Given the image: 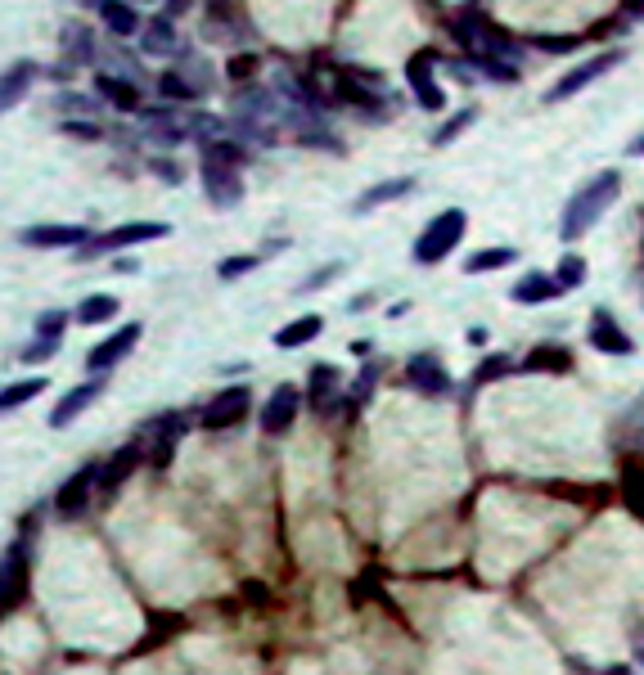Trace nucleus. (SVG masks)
<instances>
[{"instance_id": "1", "label": "nucleus", "mask_w": 644, "mask_h": 675, "mask_svg": "<svg viewBox=\"0 0 644 675\" xmlns=\"http://www.w3.org/2000/svg\"><path fill=\"white\" fill-rule=\"evenodd\" d=\"M617 194H622V171L608 167V171H599V176H590L586 185H581L577 194L563 203V212H559V239L563 243L586 239V234L599 225V216L617 203Z\"/></svg>"}, {"instance_id": "2", "label": "nucleus", "mask_w": 644, "mask_h": 675, "mask_svg": "<svg viewBox=\"0 0 644 675\" xmlns=\"http://www.w3.org/2000/svg\"><path fill=\"white\" fill-rule=\"evenodd\" d=\"M464 230H469V212H464V207L437 212L433 221L419 230L415 248H410V261H415V266H437V261H446L455 252V243L464 239Z\"/></svg>"}, {"instance_id": "3", "label": "nucleus", "mask_w": 644, "mask_h": 675, "mask_svg": "<svg viewBox=\"0 0 644 675\" xmlns=\"http://www.w3.org/2000/svg\"><path fill=\"white\" fill-rule=\"evenodd\" d=\"M622 59H626V50H622V45H613V50H604V54H595V59H586V63H577V68H568L550 90H545V104H563V99H572L577 90H586L590 81H599L604 72H613Z\"/></svg>"}, {"instance_id": "4", "label": "nucleus", "mask_w": 644, "mask_h": 675, "mask_svg": "<svg viewBox=\"0 0 644 675\" xmlns=\"http://www.w3.org/2000/svg\"><path fill=\"white\" fill-rule=\"evenodd\" d=\"M163 234H167L163 221H131V225H118V230H109V234H95L86 248H77V257H82V261H95V257H109V252L131 248V243L163 239Z\"/></svg>"}, {"instance_id": "5", "label": "nucleus", "mask_w": 644, "mask_h": 675, "mask_svg": "<svg viewBox=\"0 0 644 675\" xmlns=\"http://www.w3.org/2000/svg\"><path fill=\"white\" fill-rule=\"evenodd\" d=\"M248 405H253V392H248L244 383L221 387V392L199 410V423H203L208 432H226V428H235V423H244Z\"/></svg>"}, {"instance_id": "6", "label": "nucleus", "mask_w": 644, "mask_h": 675, "mask_svg": "<svg viewBox=\"0 0 644 675\" xmlns=\"http://www.w3.org/2000/svg\"><path fill=\"white\" fill-rule=\"evenodd\" d=\"M203 194H208L212 207H221V212L239 207V198H244V176H239V167L203 158Z\"/></svg>"}, {"instance_id": "7", "label": "nucleus", "mask_w": 644, "mask_h": 675, "mask_svg": "<svg viewBox=\"0 0 644 675\" xmlns=\"http://www.w3.org/2000/svg\"><path fill=\"white\" fill-rule=\"evenodd\" d=\"M406 378H410V387L424 392V396H451L455 392V378L446 374V365H442L437 351H419V356H410L406 360Z\"/></svg>"}, {"instance_id": "8", "label": "nucleus", "mask_w": 644, "mask_h": 675, "mask_svg": "<svg viewBox=\"0 0 644 675\" xmlns=\"http://www.w3.org/2000/svg\"><path fill=\"white\" fill-rule=\"evenodd\" d=\"M586 342L595 351H604V356H631V351H635V338L622 329V324H617L613 311H604V306H599V311H590Z\"/></svg>"}, {"instance_id": "9", "label": "nucleus", "mask_w": 644, "mask_h": 675, "mask_svg": "<svg viewBox=\"0 0 644 675\" xmlns=\"http://www.w3.org/2000/svg\"><path fill=\"white\" fill-rule=\"evenodd\" d=\"M95 486H100V468H95V464H82V468H77V473L55 491L59 518H82L86 504H91V495H95Z\"/></svg>"}, {"instance_id": "10", "label": "nucleus", "mask_w": 644, "mask_h": 675, "mask_svg": "<svg viewBox=\"0 0 644 675\" xmlns=\"http://www.w3.org/2000/svg\"><path fill=\"white\" fill-rule=\"evenodd\" d=\"M298 410H302V392L293 383H280L262 405V432H271V437L289 432L298 423Z\"/></svg>"}, {"instance_id": "11", "label": "nucleus", "mask_w": 644, "mask_h": 675, "mask_svg": "<svg viewBox=\"0 0 644 675\" xmlns=\"http://www.w3.org/2000/svg\"><path fill=\"white\" fill-rule=\"evenodd\" d=\"M140 333H145V324H140V320L122 324V329H118V333H109V338H104L100 347L86 351V369H91V374H104V369H113V365H118V360L140 342Z\"/></svg>"}, {"instance_id": "12", "label": "nucleus", "mask_w": 644, "mask_h": 675, "mask_svg": "<svg viewBox=\"0 0 644 675\" xmlns=\"http://www.w3.org/2000/svg\"><path fill=\"white\" fill-rule=\"evenodd\" d=\"M433 63H437V54H433V50L415 54V59L406 63V77H410V86H415V95H419V108H428V113H437V108L446 104L442 86L433 81Z\"/></svg>"}, {"instance_id": "13", "label": "nucleus", "mask_w": 644, "mask_h": 675, "mask_svg": "<svg viewBox=\"0 0 644 675\" xmlns=\"http://www.w3.org/2000/svg\"><path fill=\"white\" fill-rule=\"evenodd\" d=\"M95 234L86 225H32L23 230V243L28 248H86Z\"/></svg>"}, {"instance_id": "14", "label": "nucleus", "mask_w": 644, "mask_h": 675, "mask_svg": "<svg viewBox=\"0 0 644 675\" xmlns=\"http://www.w3.org/2000/svg\"><path fill=\"white\" fill-rule=\"evenodd\" d=\"M37 77H41V68L32 59H19V63H10V68L0 72V117L10 113L14 104H23V95L32 90Z\"/></svg>"}, {"instance_id": "15", "label": "nucleus", "mask_w": 644, "mask_h": 675, "mask_svg": "<svg viewBox=\"0 0 644 675\" xmlns=\"http://www.w3.org/2000/svg\"><path fill=\"white\" fill-rule=\"evenodd\" d=\"M100 392H104L100 378H95V383H77V387H68V392L55 401V410H50V428H68V423H73L77 414L86 410V405L100 401Z\"/></svg>"}, {"instance_id": "16", "label": "nucleus", "mask_w": 644, "mask_h": 675, "mask_svg": "<svg viewBox=\"0 0 644 675\" xmlns=\"http://www.w3.org/2000/svg\"><path fill=\"white\" fill-rule=\"evenodd\" d=\"M415 189H419V180H415V176L379 180V185H370V189H365V194H356L352 212H356V216H365V212H374V207H388V203H397V198L415 194Z\"/></svg>"}, {"instance_id": "17", "label": "nucleus", "mask_w": 644, "mask_h": 675, "mask_svg": "<svg viewBox=\"0 0 644 675\" xmlns=\"http://www.w3.org/2000/svg\"><path fill=\"white\" fill-rule=\"evenodd\" d=\"M518 369H523V374H568L572 351L563 347V342H541V347H532L518 360Z\"/></svg>"}, {"instance_id": "18", "label": "nucleus", "mask_w": 644, "mask_h": 675, "mask_svg": "<svg viewBox=\"0 0 644 675\" xmlns=\"http://www.w3.org/2000/svg\"><path fill=\"white\" fill-rule=\"evenodd\" d=\"M338 369L334 365H316L311 369V410H320V414H334L338 405H347V396L338 392Z\"/></svg>"}, {"instance_id": "19", "label": "nucleus", "mask_w": 644, "mask_h": 675, "mask_svg": "<svg viewBox=\"0 0 644 675\" xmlns=\"http://www.w3.org/2000/svg\"><path fill=\"white\" fill-rule=\"evenodd\" d=\"M140 459H145V450H140V446H122L118 455H113L109 464L100 468V491H104V500H113V495H118V486L127 482L131 473H136Z\"/></svg>"}, {"instance_id": "20", "label": "nucleus", "mask_w": 644, "mask_h": 675, "mask_svg": "<svg viewBox=\"0 0 644 675\" xmlns=\"http://www.w3.org/2000/svg\"><path fill=\"white\" fill-rule=\"evenodd\" d=\"M563 288H559V279L554 275H545V270H527L523 279H518L514 288H509V297L514 302H523V306H541V302H554Z\"/></svg>"}, {"instance_id": "21", "label": "nucleus", "mask_w": 644, "mask_h": 675, "mask_svg": "<svg viewBox=\"0 0 644 675\" xmlns=\"http://www.w3.org/2000/svg\"><path fill=\"white\" fill-rule=\"evenodd\" d=\"M320 333H325V315H298V320H289L284 329H275V347L280 351H298L307 347V342H316Z\"/></svg>"}, {"instance_id": "22", "label": "nucleus", "mask_w": 644, "mask_h": 675, "mask_svg": "<svg viewBox=\"0 0 644 675\" xmlns=\"http://www.w3.org/2000/svg\"><path fill=\"white\" fill-rule=\"evenodd\" d=\"M100 18H104V27H109L113 36H140L145 32V23H140V14H136L131 0H100Z\"/></svg>"}, {"instance_id": "23", "label": "nucleus", "mask_w": 644, "mask_h": 675, "mask_svg": "<svg viewBox=\"0 0 644 675\" xmlns=\"http://www.w3.org/2000/svg\"><path fill=\"white\" fill-rule=\"evenodd\" d=\"M95 90H100L104 99H109L118 113H136L140 108V90H136V81H122V77H95Z\"/></svg>"}, {"instance_id": "24", "label": "nucleus", "mask_w": 644, "mask_h": 675, "mask_svg": "<svg viewBox=\"0 0 644 675\" xmlns=\"http://www.w3.org/2000/svg\"><path fill=\"white\" fill-rule=\"evenodd\" d=\"M181 414H163V419H154V432H158V441H154V450H149V464H158V468H167V459H172V450H176V437H181Z\"/></svg>"}, {"instance_id": "25", "label": "nucleus", "mask_w": 644, "mask_h": 675, "mask_svg": "<svg viewBox=\"0 0 644 675\" xmlns=\"http://www.w3.org/2000/svg\"><path fill=\"white\" fill-rule=\"evenodd\" d=\"M518 261V252L514 248H478V252H469L464 257V275H487V270H505V266H514Z\"/></svg>"}, {"instance_id": "26", "label": "nucleus", "mask_w": 644, "mask_h": 675, "mask_svg": "<svg viewBox=\"0 0 644 675\" xmlns=\"http://www.w3.org/2000/svg\"><path fill=\"white\" fill-rule=\"evenodd\" d=\"M118 311H122V306H118V297H113V293H91V297H86V302L73 311V320H77V324H109Z\"/></svg>"}, {"instance_id": "27", "label": "nucleus", "mask_w": 644, "mask_h": 675, "mask_svg": "<svg viewBox=\"0 0 644 675\" xmlns=\"http://www.w3.org/2000/svg\"><path fill=\"white\" fill-rule=\"evenodd\" d=\"M46 378L41 374H32V378H23V383H10V387H0V414L5 410H19V405H28V401H37L41 392H46Z\"/></svg>"}, {"instance_id": "28", "label": "nucleus", "mask_w": 644, "mask_h": 675, "mask_svg": "<svg viewBox=\"0 0 644 675\" xmlns=\"http://www.w3.org/2000/svg\"><path fill=\"white\" fill-rule=\"evenodd\" d=\"M509 369H518V360L505 356V351H496V356H482L478 369L469 374V392H478V387H487V383H496V378H505Z\"/></svg>"}, {"instance_id": "29", "label": "nucleus", "mask_w": 644, "mask_h": 675, "mask_svg": "<svg viewBox=\"0 0 644 675\" xmlns=\"http://www.w3.org/2000/svg\"><path fill=\"white\" fill-rule=\"evenodd\" d=\"M140 45H145V54H172V50H176V27H172V18L158 14L154 23H145V32H140Z\"/></svg>"}, {"instance_id": "30", "label": "nucleus", "mask_w": 644, "mask_h": 675, "mask_svg": "<svg viewBox=\"0 0 644 675\" xmlns=\"http://www.w3.org/2000/svg\"><path fill=\"white\" fill-rule=\"evenodd\" d=\"M622 495H626V509H631L635 518H644V468L640 464L622 468Z\"/></svg>"}, {"instance_id": "31", "label": "nucleus", "mask_w": 644, "mask_h": 675, "mask_svg": "<svg viewBox=\"0 0 644 675\" xmlns=\"http://www.w3.org/2000/svg\"><path fill=\"white\" fill-rule=\"evenodd\" d=\"M554 279H559L563 293L581 288V284H586V257H577V252H563L559 266H554Z\"/></svg>"}, {"instance_id": "32", "label": "nucleus", "mask_w": 644, "mask_h": 675, "mask_svg": "<svg viewBox=\"0 0 644 675\" xmlns=\"http://www.w3.org/2000/svg\"><path fill=\"white\" fill-rule=\"evenodd\" d=\"M473 122H478V108H460V113H455L451 122H442V126H437L433 144H437V149H446V144H451V140H460V135L469 131Z\"/></svg>"}, {"instance_id": "33", "label": "nucleus", "mask_w": 644, "mask_h": 675, "mask_svg": "<svg viewBox=\"0 0 644 675\" xmlns=\"http://www.w3.org/2000/svg\"><path fill=\"white\" fill-rule=\"evenodd\" d=\"M334 275H343V261H325V266H320V270H311V275L302 279V284L293 288V293H298V297H311V293H320V288H329V284H334Z\"/></svg>"}, {"instance_id": "34", "label": "nucleus", "mask_w": 644, "mask_h": 675, "mask_svg": "<svg viewBox=\"0 0 644 675\" xmlns=\"http://www.w3.org/2000/svg\"><path fill=\"white\" fill-rule=\"evenodd\" d=\"M158 90H163V95H172V99H181V104L199 99V86H190L181 72H163V77H158Z\"/></svg>"}, {"instance_id": "35", "label": "nucleus", "mask_w": 644, "mask_h": 675, "mask_svg": "<svg viewBox=\"0 0 644 675\" xmlns=\"http://www.w3.org/2000/svg\"><path fill=\"white\" fill-rule=\"evenodd\" d=\"M68 320H73V315L68 311H46L37 320V338H50V342H64V329H68Z\"/></svg>"}, {"instance_id": "36", "label": "nucleus", "mask_w": 644, "mask_h": 675, "mask_svg": "<svg viewBox=\"0 0 644 675\" xmlns=\"http://www.w3.org/2000/svg\"><path fill=\"white\" fill-rule=\"evenodd\" d=\"M379 374H383V365H379V360H365V369L356 374V383H352L356 401H370V392H374V383H379Z\"/></svg>"}, {"instance_id": "37", "label": "nucleus", "mask_w": 644, "mask_h": 675, "mask_svg": "<svg viewBox=\"0 0 644 675\" xmlns=\"http://www.w3.org/2000/svg\"><path fill=\"white\" fill-rule=\"evenodd\" d=\"M257 261H262V257H226V261L217 266V279H226V284H230V279H239V275H248V270H257Z\"/></svg>"}, {"instance_id": "38", "label": "nucleus", "mask_w": 644, "mask_h": 675, "mask_svg": "<svg viewBox=\"0 0 644 675\" xmlns=\"http://www.w3.org/2000/svg\"><path fill=\"white\" fill-rule=\"evenodd\" d=\"M226 72H230V81H248L257 72V59H253V54H235Z\"/></svg>"}, {"instance_id": "39", "label": "nucleus", "mask_w": 644, "mask_h": 675, "mask_svg": "<svg viewBox=\"0 0 644 675\" xmlns=\"http://www.w3.org/2000/svg\"><path fill=\"white\" fill-rule=\"evenodd\" d=\"M55 351H59V342H50V338H37V342H28V347H23L19 356H23V360H50V356H55Z\"/></svg>"}, {"instance_id": "40", "label": "nucleus", "mask_w": 644, "mask_h": 675, "mask_svg": "<svg viewBox=\"0 0 644 675\" xmlns=\"http://www.w3.org/2000/svg\"><path fill=\"white\" fill-rule=\"evenodd\" d=\"M64 131H68V135H77V140H100V135H104L95 122H73V117L64 122Z\"/></svg>"}, {"instance_id": "41", "label": "nucleus", "mask_w": 644, "mask_h": 675, "mask_svg": "<svg viewBox=\"0 0 644 675\" xmlns=\"http://www.w3.org/2000/svg\"><path fill=\"white\" fill-rule=\"evenodd\" d=\"M536 45H541V50H550V54H568L577 41H572V36H536Z\"/></svg>"}, {"instance_id": "42", "label": "nucleus", "mask_w": 644, "mask_h": 675, "mask_svg": "<svg viewBox=\"0 0 644 675\" xmlns=\"http://www.w3.org/2000/svg\"><path fill=\"white\" fill-rule=\"evenodd\" d=\"M631 666H644V621L631 626Z\"/></svg>"}, {"instance_id": "43", "label": "nucleus", "mask_w": 644, "mask_h": 675, "mask_svg": "<svg viewBox=\"0 0 644 675\" xmlns=\"http://www.w3.org/2000/svg\"><path fill=\"white\" fill-rule=\"evenodd\" d=\"M154 171L167 180V185H181V167H176V162H167V158H154Z\"/></svg>"}, {"instance_id": "44", "label": "nucleus", "mask_w": 644, "mask_h": 675, "mask_svg": "<svg viewBox=\"0 0 644 675\" xmlns=\"http://www.w3.org/2000/svg\"><path fill=\"white\" fill-rule=\"evenodd\" d=\"M626 428H644V392L626 405Z\"/></svg>"}, {"instance_id": "45", "label": "nucleus", "mask_w": 644, "mask_h": 675, "mask_svg": "<svg viewBox=\"0 0 644 675\" xmlns=\"http://www.w3.org/2000/svg\"><path fill=\"white\" fill-rule=\"evenodd\" d=\"M244 594L257 603V608H266V599H271V594H266V585H257V581H244Z\"/></svg>"}, {"instance_id": "46", "label": "nucleus", "mask_w": 644, "mask_h": 675, "mask_svg": "<svg viewBox=\"0 0 644 675\" xmlns=\"http://www.w3.org/2000/svg\"><path fill=\"white\" fill-rule=\"evenodd\" d=\"M190 5H194V0H167V5H163V18H181Z\"/></svg>"}, {"instance_id": "47", "label": "nucleus", "mask_w": 644, "mask_h": 675, "mask_svg": "<svg viewBox=\"0 0 644 675\" xmlns=\"http://www.w3.org/2000/svg\"><path fill=\"white\" fill-rule=\"evenodd\" d=\"M626 153H631V158H644V131L635 135V140H626Z\"/></svg>"}, {"instance_id": "48", "label": "nucleus", "mask_w": 644, "mask_h": 675, "mask_svg": "<svg viewBox=\"0 0 644 675\" xmlns=\"http://www.w3.org/2000/svg\"><path fill=\"white\" fill-rule=\"evenodd\" d=\"M352 356H361V360H370V342H365V338H356V342H352Z\"/></svg>"}, {"instance_id": "49", "label": "nucleus", "mask_w": 644, "mask_h": 675, "mask_svg": "<svg viewBox=\"0 0 644 675\" xmlns=\"http://www.w3.org/2000/svg\"><path fill=\"white\" fill-rule=\"evenodd\" d=\"M406 311H410V302H392V306H388V320H401Z\"/></svg>"}, {"instance_id": "50", "label": "nucleus", "mask_w": 644, "mask_h": 675, "mask_svg": "<svg viewBox=\"0 0 644 675\" xmlns=\"http://www.w3.org/2000/svg\"><path fill=\"white\" fill-rule=\"evenodd\" d=\"M640 666H608V671H599V675H635Z\"/></svg>"}, {"instance_id": "51", "label": "nucleus", "mask_w": 644, "mask_h": 675, "mask_svg": "<svg viewBox=\"0 0 644 675\" xmlns=\"http://www.w3.org/2000/svg\"><path fill=\"white\" fill-rule=\"evenodd\" d=\"M82 5H95V9H100V0H82Z\"/></svg>"}]
</instances>
